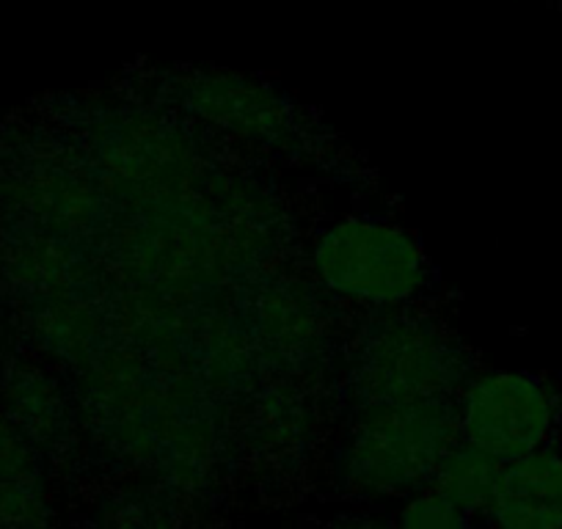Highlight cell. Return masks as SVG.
I'll return each instance as SVG.
<instances>
[{
    "label": "cell",
    "instance_id": "4",
    "mask_svg": "<svg viewBox=\"0 0 562 529\" xmlns=\"http://www.w3.org/2000/svg\"><path fill=\"white\" fill-rule=\"evenodd\" d=\"M306 262L328 299L370 312L408 309L436 290L434 264L414 232L375 215L328 224L312 240Z\"/></svg>",
    "mask_w": 562,
    "mask_h": 529
},
{
    "label": "cell",
    "instance_id": "6",
    "mask_svg": "<svg viewBox=\"0 0 562 529\" xmlns=\"http://www.w3.org/2000/svg\"><path fill=\"white\" fill-rule=\"evenodd\" d=\"M246 403L248 412L235 430L237 447L246 450L248 463L257 472L262 469L265 474L288 480L301 463L310 461L312 447L317 444L321 414L315 401L293 378H279L257 389Z\"/></svg>",
    "mask_w": 562,
    "mask_h": 529
},
{
    "label": "cell",
    "instance_id": "1",
    "mask_svg": "<svg viewBox=\"0 0 562 529\" xmlns=\"http://www.w3.org/2000/svg\"><path fill=\"white\" fill-rule=\"evenodd\" d=\"M474 372L472 350L439 317L414 306L370 312L345 345L339 401L348 412L456 401Z\"/></svg>",
    "mask_w": 562,
    "mask_h": 529
},
{
    "label": "cell",
    "instance_id": "8",
    "mask_svg": "<svg viewBox=\"0 0 562 529\" xmlns=\"http://www.w3.org/2000/svg\"><path fill=\"white\" fill-rule=\"evenodd\" d=\"M0 529H56L45 461L34 441L0 414Z\"/></svg>",
    "mask_w": 562,
    "mask_h": 529
},
{
    "label": "cell",
    "instance_id": "11",
    "mask_svg": "<svg viewBox=\"0 0 562 529\" xmlns=\"http://www.w3.org/2000/svg\"><path fill=\"white\" fill-rule=\"evenodd\" d=\"M392 518L397 529H474V518L430 485L400 499Z\"/></svg>",
    "mask_w": 562,
    "mask_h": 529
},
{
    "label": "cell",
    "instance_id": "10",
    "mask_svg": "<svg viewBox=\"0 0 562 529\" xmlns=\"http://www.w3.org/2000/svg\"><path fill=\"white\" fill-rule=\"evenodd\" d=\"M186 499L175 491L140 480L102 496L94 529H182Z\"/></svg>",
    "mask_w": 562,
    "mask_h": 529
},
{
    "label": "cell",
    "instance_id": "13",
    "mask_svg": "<svg viewBox=\"0 0 562 529\" xmlns=\"http://www.w3.org/2000/svg\"><path fill=\"white\" fill-rule=\"evenodd\" d=\"M560 7H562V0H560Z\"/></svg>",
    "mask_w": 562,
    "mask_h": 529
},
{
    "label": "cell",
    "instance_id": "7",
    "mask_svg": "<svg viewBox=\"0 0 562 529\" xmlns=\"http://www.w3.org/2000/svg\"><path fill=\"white\" fill-rule=\"evenodd\" d=\"M485 521L491 529H562V450L557 444L505 463Z\"/></svg>",
    "mask_w": 562,
    "mask_h": 529
},
{
    "label": "cell",
    "instance_id": "5",
    "mask_svg": "<svg viewBox=\"0 0 562 529\" xmlns=\"http://www.w3.org/2000/svg\"><path fill=\"white\" fill-rule=\"evenodd\" d=\"M456 406L461 439L502 463L554 444L562 419L554 383L524 370L474 372Z\"/></svg>",
    "mask_w": 562,
    "mask_h": 529
},
{
    "label": "cell",
    "instance_id": "3",
    "mask_svg": "<svg viewBox=\"0 0 562 529\" xmlns=\"http://www.w3.org/2000/svg\"><path fill=\"white\" fill-rule=\"evenodd\" d=\"M149 100L191 119L204 133H221L262 153L293 160H321L326 133L304 108L251 75L215 67H171L153 75Z\"/></svg>",
    "mask_w": 562,
    "mask_h": 529
},
{
    "label": "cell",
    "instance_id": "9",
    "mask_svg": "<svg viewBox=\"0 0 562 529\" xmlns=\"http://www.w3.org/2000/svg\"><path fill=\"white\" fill-rule=\"evenodd\" d=\"M502 469L505 463L461 439L439 461L430 488L439 491L472 518H485L499 491Z\"/></svg>",
    "mask_w": 562,
    "mask_h": 529
},
{
    "label": "cell",
    "instance_id": "12",
    "mask_svg": "<svg viewBox=\"0 0 562 529\" xmlns=\"http://www.w3.org/2000/svg\"><path fill=\"white\" fill-rule=\"evenodd\" d=\"M321 529H397L392 516L372 507H348L323 521Z\"/></svg>",
    "mask_w": 562,
    "mask_h": 529
},
{
    "label": "cell",
    "instance_id": "2",
    "mask_svg": "<svg viewBox=\"0 0 562 529\" xmlns=\"http://www.w3.org/2000/svg\"><path fill=\"white\" fill-rule=\"evenodd\" d=\"M456 401L348 412L328 461L334 491L356 507H378L428 488L445 452L461 441Z\"/></svg>",
    "mask_w": 562,
    "mask_h": 529
}]
</instances>
